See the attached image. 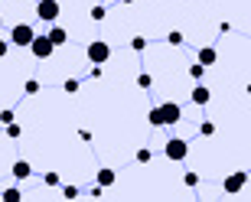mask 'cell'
Returning a JSON list of instances; mask_svg holds the SVG:
<instances>
[{
  "label": "cell",
  "mask_w": 251,
  "mask_h": 202,
  "mask_svg": "<svg viewBox=\"0 0 251 202\" xmlns=\"http://www.w3.org/2000/svg\"><path fill=\"white\" fill-rule=\"evenodd\" d=\"M157 114H160V124H163V127H170V124H179L183 108H179L176 101H163V104L157 108Z\"/></svg>",
  "instance_id": "cell-1"
},
{
  "label": "cell",
  "mask_w": 251,
  "mask_h": 202,
  "mask_svg": "<svg viewBox=\"0 0 251 202\" xmlns=\"http://www.w3.org/2000/svg\"><path fill=\"white\" fill-rule=\"evenodd\" d=\"M108 59H111V46H108L104 39H95L92 46H88V62L92 65H104Z\"/></svg>",
  "instance_id": "cell-2"
},
{
  "label": "cell",
  "mask_w": 251,
  "mask_h": 202,
  "mask_svg": "<svg viewBox=\"0 0 251 202\" xmlns=\"http://www.w3.org/2000/svg\"><path fill=\"white\" fill-rule=\"evenodd\" d=\"M59 13H62L59 0H39V3H36V17H39V20H46V23H56Z\"/></svg>",
  "instance_id": "cell-3"
},
{
  "label": "cell",
  "mask_w": 251,
  "mask_h": 202,
  "mask_svg": "<svg viewBox=\"0 0 251 202\" xmlns=\"http://www.w3.org/2000/svg\"><path fill=\"white\" fill-rule=\"evenodd\" d=\"M163 153L173 160V163H179V160H186V153H189V144L183 137H173V140H167V147H163Z\"/></svg>",
  "instance_id": "cell-4"
},
{
  "label": "cell",
  "mask_w": 251,
  "mask_h": 202,
  "mask_svg": "<svg viewBox=\"0 0 251 202\" xmlns=\"http://www.w3.org/2000/svg\"><path fill=\"white\" fill-rule=\"evenodd\" d=\"M29 52L36 55V59H49V55L56 52V46H52V43H49V36H33L29 39Z\"/></svg>",
  "instance_id": "cell-5"
},
{
  "label": "cell",
  "mask_w": 251,
  "mask_h": 202,
  "mask_svg": "<svg viewBox=\"0 0 251 202\" xmlns=\"http://www.w3.org/2000/svg\"><path fill=\"white\" fill-rule=\"evenodd\" d=\"M36 36V33H33V26H29V23H17V26L10 29V43H13V46H29V39Z\"/></svg>",
  "instance_id": "cell-6"
},
{
  "label": "cell",
  "mask_w": 251,
  "mask_h": 202,
  "mask_svg": "<svg viewBox=\"0 0 251 202\" xmlns=\"http://www.w3.org/2000/svg\"><path fill=\"white\" fill-rule=\"evenodd\" d=\"M245 183H248V173H245V170H238V173L225 176L222 189H225V193H228V196H235V193H242V189H245Z\"/></svg>",
  "instance_id": "cell-7"
},
{
  "label": "cell",
  "mask_w": 251,
  "mask_h": 202,
  "mask_svg": "<svg viewBox=\"0 0 251 202\" xmlns=\"http://www.w3.org/2000/svg\"><path fill=\"white\" fill-rule=\"evenodd\" d=\"M209 101H212V92H209L205 85H196V88H193V104L202 108V104H209Z\"/></svg>",
  "instance_id": "cell-8"
},
{
  "label": "cell",
  "mask_w": 251,
  "mask_h": 202,
  "mask_svg": "<svg viewBox=\"0 0 251 202\" xmlns=\"http://www.w3.org/2000/svg\"><path fill=\"white\" fill-rule=\"evenodd\" d=\"M215 59H219V52H215V46H202L199 49V65H215Z\"/></svg>",
  "instance_id": "cell-9"
},
{
  "label": "cell",
  "mask_w": 251,
  "mask_h": 202,
  "mask_svg": "<svg viewBox=\"0 0 251 202\" xmlns=\"http://www.w3.org/2000/svg\"><path fill=\"white\" fill-rule=\"evenodd\" d=\"M46 36H49V43H52V46H65V43H69V33H65L62 26H52Z\"/></svg>",
  "instance_id": "cell-10"
},
{
  "label": "cell",
  "mask_w": 251,
  "mask_h": 202,
  "mask_svg": "<svg viewBox=\"0 0 251 202\" xmlns=\"http://www.w3.org/2000/svg\"><path fill=\"white\" fill-rule=\"evenodd\" d=\"M29 176H33V166L26 160H17L13 163V179H29Z\"/></svg>",
  "instance_id": "cell-11"
},
{
  "label": "cell",
  "mask_w": 251,
  "mask_h": 202,
  "mask_svg": "<svg viewBox=\"0 0 251 202\" xmlns=\"http://www.w3.org/2000/svg\"><path fill=\"white\" fill-rule=\"evenodd\" d=\"M111 183H114V170H108V166L98 170V186H111Z\"/></svg>",
  "instance_id": "cell-12"
},
{
  "label": "cell",
  "mask_w": 251,
  "mask_h": 202,
  "mask_svg": "<svg viewBox=\"0 0 251 202\" xmlns=\"http://www.w3.org/2000/svg\"><path fill=\"white\" fill-rule=\"evenodd\" d=\"M3 199H7V202H20L23 193H20V189H3Z\"/></svg>",
  "instance_id": "cell-13"
},
{
  "label": "cell",
  "mask_w": 251,
  "mask_h": 202,
  "mask_svg": "<svg viewBox=\"0 0 251 202\" xmlns=\"http://www.w3.org/2000/svg\"><path fill=\"white\" fill-rule=\"evenodd\" d=\"M199 134H202V137H212V134H215V124H212V121H202V127H199Z\"/></svg>",
  "instance_id": "cell-14"
},
{
  "label": "cell",
  "mask_w": 251,
  "mask_h": 202,
  "mask_svg": "<svg viewBox=\"0 0 251 202\" xmlns=\"http://www.w3.org/2000/svg\"><path fill=\"white\" fill-rule=\"evenodd\" d=\"M167 43H170V46H183V33H176V29H173V33L167 36Z\"/></svg>",
  "instance_id": "cell-15"
},
{
  "label": "cell",
  "mask_w": 251,
  "mask_h": 202,
  "mask_svg": "<svg viewBox=\"0 0 251 202\" xmlns=\"http://www.w3.org/2000/svg\"><path fill=\"white\" fill-rule=\"evenodd\" d=\"M130 46L137 49V52H144V49H147V39H144V36H134V39H130Z\"/></svg>",
  "instance_id": "cell-16"
},
{
  "label": "cell",
  "mask_w": 251,
  "mask_h": 202,
  "mask_svg": "<svg viewBox=\"0 0 251 202\" xmlns=\"http://www.w3.org/2000/svg\"><path fill=\"white\" fill-rule=\"evenodd\" d=\"M189 75H193V78H202V75H205V65H199V62L189 65Z\"/></svg>",
  "instance_id": "cell-17"
},
{
  "label": "cell",
  "mask_w": 251,
  "mask_h": 202,
  "mask_svg": "<svg viewBox=\"0 0 251 202\" xmlns=\"http://www.w3.org/2000/svg\"><path fill=\"white\" fill-rule=\"evenodd\" d=\"M62 88H65V95H75V92H78V78H69Z\"/></svg>",
  "instance_id": "cell-18"
},
{
  "label": "cell",
  "mask_w": 251,
  "mask_h": 202,
  "mask_svg": "<svg viewBox=\"0 0 251 202\" xmlns=\"http://www.w3.org/2000/svg\"><path fill=\"white\" fill-rule=\"evenodd\" d=\"M20 134H23V130H20V124H13V121H10V124H7V137H13V140H17Z\"/></svg>",
  "instance_id": "cell-19"
},
{
  "label": "cell",
  "mask_w": 251,
  "mask_h": 202,
  "mask_svg": "<svg viewBox=\"0 0 251 202\" xmlns=\"http://www.w3.org/2000/svg\"><path fill=\"white\" fill-rule=\"evenodd\" d=\"M23 92H26V95H36L39 92V82H36V78H29V82L23 85Z\"/></svg>",
  "instance_id": "cell-20"
},
{
  "label": "cell",
  "mask_w": 251,
  "mask_h": 202,
  "mask_svg": "<svg viewBox=\"0 0 251 202\" xmlns=\"http://www.w3.org/2000/svg\"><path fill=\"white\" fill-rule=\"evenodd\" d=\"M137 85H140V88H150V85H153V78H150L147 72H140L137 75Z\"/></svg>",
  "instance_id": "cell-21"
},
{
  "label": "cell",
  "mask_w": 251,
  "mask_h": 202,
  "mask_svg": "<svg viewBox=\"0 0 251 202\" xmlns=\"http://www.w3.org/2000/svg\"><path fill=\"white\" fill-rule=\"evenodd\" d=\"M43 183H46V186H59V173H46V176H43Z\"/></svg>",
  "instance_id": "cell-22"
},
{
  "label": "cell",
  "mask_w": 251,
  "mask_h": 202,
  "mask_svg": "<svg viewBox=\"0 0 251 202\" xmlns=\"http://www.w3.org/2000/svg\"><path fill=\"white\" fill-rule=\"evenodd\" d=\"M62 196H65V199H75V196H78V186H65Z\"/></svg>",
  "instance_id": "cell-23"
},
{
  "label": "cell",
  "mask_w": 251,
  "mask_h": 202,
  "mask_svg": "<svg viewBox=\"0 0 251 202\" xmlns=\"http://www.w3.org/2000/svg\"><path fill=\"white\" fill-rule=\"evenodd\" d=\"M183 183H186V186H199V176H196V173H186V176H183Z\"/></svg>",
  "instance_id": "cell-24"
},
{
  "label": "cell",
  "mask_w": 251,
  "mask_h": 202,
  "mask_svg": "<svg viewBox=\"0 0 251 202\" xmlns=\"http://www.w3.org/2000/svg\"><path fill=\"white\" fill-rule=\"evenodd\" d=\"M150 124H153V127H163V124H160V114H157V108H150Z\"/></svg>",
  "instance_id": "cell-25"
},
{
  "label": "cell",
  "mask_w": 251,
  "mask_h": 202,
  "mask_svg": "<svg viewBox=\"0 0 251 202\" xmlns=\"http://www.w3.org/2000/svg\"><path fill=\"white\" fill-rule=\"evenodd\" d=\"M137 163H150V150H137Z\"/></svg>",
  "instance_id": "cell-26"
},
{
  "label": "cell",
  "mask_w": 251,
  "mask_h": 202,
  "mask_svg": "<svg viewBox=\"0 0 251 202\" xmlns=\"http://www.w3.org/2000/svg\"><path fill=\"white\" fill-rule=\"evenodd\" d=\"M13 121V111H0V124H10Z\"/></svg>",
  "instance_id": "cell-27"
},
{
  "label": "cell",
  "mask_w": 251,
  "mask_h": 202,
  "mask_svg": "<svg viewBox=\"0 0 251 202\" xmlns=\"http://www.w3.org/2000/svg\"><path fill=\"white\" fill-rule=\"evenodd\" d=\"M92 20H104V7H95L92 10Z\"/></svg>",
  "instance_id": "cell-28"
},
{
  "label": "cell",
  "mask_w": 251,
  "mask_h": 202,
  "mask_svg": "<svg viewBox=\"0 0 251 202\" xmlns=\"http://www.w3.org/2000/svg\"><path fill=\"white\" fill-rule=\"evenodd\" d=\"M7 52H10V43H7V39H0V59H3Z\"/></svg>",
  "instance_id": "cell-29"
},
{
  "label": "cell",
  "mask_w": 251,
  "mask_h": 202,
  "mask_svg": "<svg viewBox=\"0 0 251 202\" xmlns=\"http://www.w3.org/2000/svg\"><path fill=\"white\" fill-rule=\"evenodd\" d=\"M0 29H3V13H0Z\"/></svg>",
  "instance_id": "cell-30"
},
{
  "label": "cell",
  "mask_w": 251,
  "mask_h": 202,
  "mask_svg": "<svg viewBox=\"0 0 251 202\" xmlns=\"http://www.w3.org/2000/svg\"><path fill=\"white\" fill-rule=\"evenodd\" d=\"M121 3H134V0H121Z\"/></svg>",
  "instance_id": "cell-31"
}]
</instances>
